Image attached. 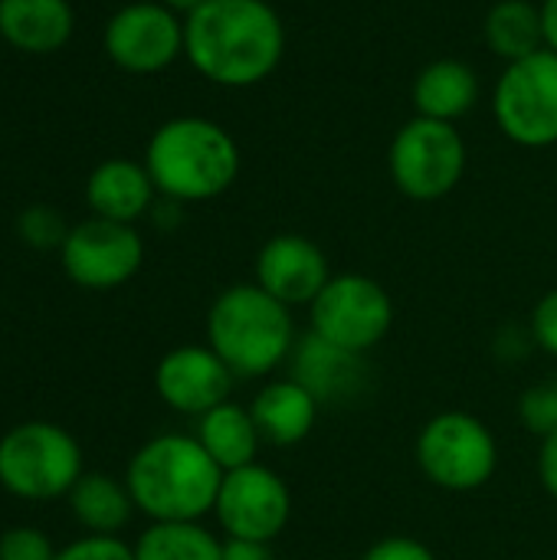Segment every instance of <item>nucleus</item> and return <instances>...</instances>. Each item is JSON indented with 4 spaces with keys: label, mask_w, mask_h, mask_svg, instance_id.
Instances as JSON below:
<instances>
[{
    "label": "nucleus",
    "mask_w": 557,
    "mask_h": 560,
    "mask_svg": "<svg viewBox=\"0 0 557 560\" xmlns=\"http://www.w3.org/2000/svg\"><path fill=\"white\" fill-rule=\"evenodd\" d=\"M184 56L213 85H259L286 56L282 16L266 0H210L184 16Z\"/></svg>",
    "instance_id": "f257e3e1"
},
{
    "label": "nucleus",
    "mask_w": 557,
    "mask_h": 560,
    "mask_svg": "<svg viewBox=\"0 0 557 560\" xmlns=\"http://www.w3.org/2000/svg\"><path fill=\"white\" fill-rule=\"evenodd\" d=\"M223 469L190 433H161L135 450L125 486L148 522H204L213 515Z\"/></svg>",
    "instance_id": "f03ea898"
},
{
    "label": "nucleus",
    "mask_w": 557,
    "mask_h": 560,
    "mask_svg": "<svg viewBox=\"0 0 557 560\" xmlns=\"http://www.w3.org/2000/svg\"><path fill=\"white\" fill-rule=\"evenodd\" d=\"M240 164L233 135L200 115L158 125L144 148V167L158 194L177 203H204L227 194L240 177Z\"/></svg>",
    "instance_id": "7ed1b4c3"
},
{
    "label": "nucleus",
    "mask_w": 557,
    "mask_h": 560,
    "mask_svg": "<svg viewBox=\"0 0 557 560\" xmlns=\"http://www.w3.org/2000/svg\"><path fill=\"white\" fill-rule=\"evenodd\" d=\"M292 308L256 282L223 289L207 312V345L223 358L236 381L269 377L295 351Z\"/></svg>",
    "instance_id": "20e7f679"
},
{
    "label": "nucleus",
    "mask_w": 557,
    "mask_h": 560,
    "mask_svg": "<svg viewBox=\"0 0 557 560\" xmlns=\"http://www.w3.org/2000/svg\"><path fill=\"white\" fill-rule=\"evenodd\" d=\"M76 436L49 420H26L0 436V489L23 502H53L82 479Z\"/></svg>",
    "instance_id": "39448f33"
},
{
    "label": "nucleus",
    "mask_w": 557,
    "mask_h": 560,
    "mask_svg": "<svg viewBox=\"0 0 557 560\" xmlns=\"http://www.w3.org/2000/svg\"><path fill=\"white\" fill-rule=\"evenodd\" d=\"M417 466L443 492H479L499 469V440L486 420L466 410H443L417 433Z\"/></svg>",
    "instance_id": "423d86ee"
},
{
    "label": "nucleus",
    "mask_w": 557,
    "mask_h": 560,
    "mask_svg": "<svg viewBox=\"0 0 557 560\" xmlns=\"http://www.w3.org/2000/svg\"><path fill=\"white\" fill-rule=\"evenodd\" d=\"M387 167L394 187L420 203L443 200L466 174V141L450 121L414 115L391 141Z\"/></svg>",
    "instance_id": "0eeeda50"
},
{
    "label": "nucleus",
    "mask_w": 557,
    "mask_h": 560,
    "mask_svg": "<svg viewBox=\"0 0 557 560\" xmlns=\"http://www.w3.org/2000/svg\"><path fill=\"white\" fill-rule=\"evenodd\" d=\"M309 322L318 338L368 354L394 328V299L381 282L361 272H338L309 305Z\"/></svg>",
    "instance_id": "6e6552de"
},
{
    "label": "nucleus",
    "mask_w": 557,
    "mask_h": 560,
    "mask_svg": "<svg viewBox=\"0 0 557 560\" xmlns=\"http://www.w3.org/2000/svg\"><path fill=\"white\" fill-rule=\"evenodd\" d=\"M492 115L522 148L557 144V52L538 49L509 62L492 92Z\"/></svg>",
    "instance_id": "1a4fd4ad"
},
{
    "label": "nucleus",
    "mask_w": 557,
    "mask_h": 560,
    "mask_svg": "<svg viewBox=\"0 0 557 560\" xmlns=\"http://www.w3.org/2000/svg\"><path fill=\"white\" fill-rule=\"evenodd\" d=\"M213 515L227 538L272 545L292 522L289 482L263 463L223 472Z\"/></svg>",
    "instance_id": "9d476101"
},
{
    "label": "nucleus",
    "mask_w": 557,
    "mask_h": 560,
    "mask_svg": "<svg viewBox=\"0 0 557 560\" xmlns=\"http://www.w3.org/2000/svg\"><path fill=\"white\" fill-rule=\"evenodd\" d=\"M59 262L79 289L108 292L138 276L144 262V240L131 223L89 217L69 230Z\"/></svg>",
    "instance_id": "9b49d317"
},
{
    "label": "nucleus",
    "mask_w": 557,
    "mask_h": 560,
    "mask_svg": "<svg viewBox=\"0 0 557 560\" xmlns=\"http://www.w3.org/2000/svg\"><path fill=\"white\" fill-rule=\"evenodd\" d=\"M102 43L118 69L154 75L184 56V20L161 0H135L108 16Z\"/></svg>",
    "instance_id": "f8f14e48"
},
{
    "label": "nucleus",
    "mask_w": 557,
    "mask_h": 560,
    "mask_svg": "<svg viewBox=\"0 0 557 560\" xmlns=\"http://www.w3.org/2000/svg\"><path fill=\"white\" fill-rule=\"evenodd\" d=\"M236 374L210 345H177L154 368V390L181 417H204L230 400Z\"/></svg>",
    "instance_id": "ddd939ff"
},
{
    "label": "nucleus",
    "mask_w": 557,
    "mask_h": 560,
    "mask_svg": "<svg viewBox=\"0 0 557 560\" xmlns=\"http://www.w3.org/2000/svg\"><path fill=\"white\" fill-rule=\"evenodd\" d=\"M253 276V282L266 289L272 299H279L289 308H299L318 299V292L332 279V269L318 243L299 233H279L266 240L263 249L256 253Z\"/></svg>",
    "instance_id": "4468645a"
},
{
    "label": "nucleus",
    "mask_w": 557,
    "mask_h": 560,
    "mask_svg": "<svg viewBox=\"0 0 557 560\" xmlns=\"http://www.w3.org/2000/svg\"><path fill=\"white\" fill-rule=\"evenodd\" d=\"M289 377L309 387L322 407H345L361 400L371 381V368L368 354L345 351L309 331L295 341V351L289 358Z\"/></svg>",
    "instance_id": "2eb2a0df"
},
{
    "label": "nucleus",
    "mask_w": 557,
    "mask_h": 560,
    "mask_svg": "<svg viewBox=\"0 0 557 560\" xmlns=\"http://www.w3.org/2000/svg\"><path fill=\"white\" fill-rule=\"evenodd\" d=\"M250 413L259 427L263 443H269L276 450H289V446H299L312 436L318 413H322V404L295 377H276L256 390Z\"/></svg>",
    "instance_id": "dca6fc26"
},
{
    "label": "nucleus",
    "mask_w": 557,
    "mask_h": 560,
    "mask_svg": "<svg viewBox=\"0 0 557 560\" xmlns=\"http://www.w3.org/2000/svg\"><path fill=\"white\" fill-rule=\"evenodd\" d=\"M154 197H158V187L148 167L128 158L102 161L85 180V203L92 217L115 220V223L135 226V220L154 210Z\"/></svg>",
    "instance_id": "f3484780"
},
{
    "label": "nucleus",
    "mask_w": 557,
    "mask_h": 560,
    "mask_svg": "<svg viewBox=\"0 0 557 560\" xmlns=\"http://www.w3.org/2000/svg\"><path fill=\"white\" fill-rule=\"evenodd\" d=\"M76 13L69 0H0V36L30 56L56 52L69 43Z\"/></svg>",
    "instance_id": "a211bd4d"
},
{
    "label": "nucleus",
    "mask_w": 557,
    "mask_h": 560,
    "mask_svg": "<svg viewBox=\"0 0 557 560\" xmlns=\"http://www.w3.org/2000/svg\"><path fill=\"white\" fill-rule=\"evenodd\" d=\"M414 108L420 118L456 121L473 112L479 98V79L463 59H433L414 79Z\"/></svg>",
    "instance_id": "6ab92c4d"
},
{
    "label": "nucleus",
    "mask_w": 557,
    "mask_h": 560,
    "mask_svg": "<svg viewBox=\"0 0 557 560\" xmlns=\"http://www.w3.org/2000/svg\"><path fill=\"white\" fill-rule=\"evenodd\" d=\"M194 436L223 472L259 463L263 436H259V427H256L250 407L227 400V404L207 410L204 417H197Z\"/></svg>",
    "instance_id": "aec40b11"
},
{
    "label": "nucleus",
    "mask_w": 557,
    "mask_h": 560,
    "mask_svg": "<svg viewBox=\"0 0 557 560\" xmlns=\"http://www.w3.org/2000/svg\"><path fill=\"white\" fill-rule=\"evenodd\" d=\"M66 499L72 518L89 535H118L138 512L125 479H115L108 472H82Z\"/></svg>",
    "instance_id": "412c9836"
},
{
    "label": "nucleus",
    "mask_w": 557,
    "mask_h": 560,
    "mask_svg": "<svg viewBox=\"0 0 557 560\" xmlns=\"http://www.w3.org/2000/svg\"><path fill=\"white\" fill-rule=\"evenodd\" d=\"M483 33H486V46L499 59H506V62L525 59V56L545 49L542 7H535L529 0H499L486 13Z\"/></svg>",
    "instance_id": "4be33fe9"
},
{
    "label": "nucleus",
    "mask_w": 557,
    "mask_h": 560,
    "mask_svg": "<svg viewBox=\"0 0 557 560\" xmlns=\"http://www.w3.org/2000/svg\"><path fill=\"white\" fill-rule=\"evenodd\" d=\"M135 548V560H223V541L200 522H151Z\"/></svg>",
    "instance_id": "5701e85b"
},
{
    "label": "nucleus",
    "mask_w": 557,
    "mask_h": 560,
    "mask_svg": "<svg viewBox=\"0 0 557 560\" xmlns=\"http://www.w3.org/2000/svg\"><path fill=\"white\" fill-rule=\"evenodd\" d=\"M69 230L66 217L49 203H33L16 217V233L30 249H62Z\"/></svg>",
    "instance_id": "b1692460"
},
{
    "label": "nucleus",
    "mask_w": 557,
    "mask_h": 560,
    "mask_svg": "<svg viewBox=\"0 0 557 560\" xmlns=\"http://www.w3.org/2000/svg\"><path fill=\"white\" fill-rule=\"evenodd\" d=\"M519 420L535 436H552L557 430V381H542L519 397Z\"/></svg>",
    "instance_id": "393cba45"
},
{
    "label": "nucleus",
    "mask_w": 557,
    "mask_h": 560,
    "mask_svg": "<svg viewBox=\"0 0 557 560\" xmlns=\"http://www.w3.org/2000/svg\"><path fill=\"white\" fill-rule=\"evenodd\" d=\"M0 560H56V548L39 528L13 525L0 535Z\"/></svg>",
    "instance_id": "a878e982"
},
{
    "label": "nucleus",
    "mask_w": 557,
    "mask_h": 560,
    "mask_svg": "<svg viewBox=\"0 0 557 560\" xmlns=\"http://www.w3.org/2000/svg\"><path fill=\"white\" fill-rule=\"evenodd\" d=\"M56 560H135V548L118 535H82L59 548Z\"/></svg>",
    "instance_id": "bb28decb"
},
{
    "label": "nucleus",
    "mask_w": 557,
    "mask_h": 560,
    "mask_svg": "<svg viewBox=\"0 0 557 560\" xmlns=\"http://www.w3.org/2000/svg\"><path fill=\"white\" fill-rule=\"evenodd\" d=\"M361 560H440L433 555V548H427L423 541L410 538V535H387L381 541H374Z\"/></svg>",
    "instance_id": "cd10ccee"
},
{
    "label": "nucleus",
    "mask_w": 557,
    "mask_h": 560,
    "mask_svg": "<svg viewBox=\"0 0 557 560\" xmlns=\"http://www.w3.org/2000/svg\"><path fill=\"white\" fill-rule=\"evenodd\" d=\"M529 328H532V341H535L545 354L557 358V289L545 292V295L538 299Z\"/></svg>",
    "instance_id": "c85d7f7f"
},
{
    "label": "nucleus",
    "mask_w": 557,
    "mask_h": 560,
    "mask_svg": "<svg viewBox=\"0 0 557 560\" xmlns=\"http://www.w3.org/2000/svg\"><path fill=\"white\" fill-rule=\"evenodd\" d=\"M538 479H542V489L557 502V430L552 436L542 440V450H538Z\"/></svg>",
    "instance_id": "c756f323"
},
{
    "label": "nucleus",
    "mask_w": 557,
    "mask_h": 560,
    "mask_svg": "<svg viewBox=\"0 0 557 560\" xmlns=\"http://www.w3.org/2000/svg\"><path fill=\"white\" fill-rule=\"evenodd\" d=\"M223 560H276L272 548L266 541H240L223 538Z\"/></svg>",
    "instance_id": "7c9ffc66"
},
{
    "label": "nucleus",
    "mask_w": 557,
    "mask_h": 560,
    "mask_svg": "<svg viewBox=\"0 0 557 560\" xmlns=\"http://www.w3.org/2000/svg\"><path fill=\"white\" fill-rule=\"evenodd\" d=\"M542 30H545V49L557 52V0H542Z\"/></svg>",
    "instance_id": "2f4dec72"
},
{
    "label": "nucleus",
    "mask_w": 557,
    "mask_h": 560,
    "mask_svg": "<svg viewBox=\"0 0 557 560\" xmlns=\"http://www.w3.org/2000/svg\"><path fill=\"white\" fill-rule=\"evenodd\" d=\"M164 7H171L174 13H184V16H190L194 10H200L204 3H210V0H161Z\"/></svg>",
    "instance_id": "473e14b6"
}]
</instances>
